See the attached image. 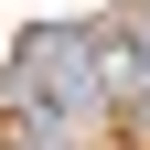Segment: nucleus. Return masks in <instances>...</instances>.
Listing matches in <instances>:
<instances>
[{
    "instance_id": "1",
    "label": "nucleus",
    "mask_w": 150,
    "mask_h": 150,
    "mask_svg": "<svg viewBox=\"0 0 150 150\" xmlns=\"http://www.w3.org/2000/svg\"><path fill=\"white\" fill-rule=\"evenodd\" d=\"M0 107L11 118H43V129L107 118L97 107V43H86V22H32L22 43L0 54Z\"/></svg>"
}]
</instances>
